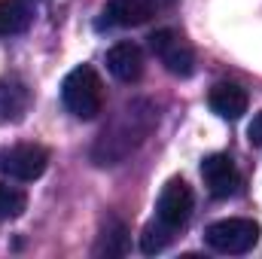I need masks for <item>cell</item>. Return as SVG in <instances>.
Returning a JSON list of instances; mask_svg holds the SVG:
<instances>
[{
    "instance_id": "8",
    "label": "cell",
    "mask_w": 262,
    "mask_h": 259,
    "mask_svg": "<svg viewBox=\"0 0 262 259\" xmlns=\"http://www.w3.org/2000/svg\"><path fill=\"white\" fill-rule=\"evenodd\" d=\"M201 180L213 198H232L241 189V171L226 153H210L201 162Z\"/></svg>"
},
{
    "instance_id": "14",
    "label": "cell",
    "mask_w": 262,
    "mask_h": 259,
    "mask_svg": "<svg viewBox=\"0 0 262 259\" xmlns=\"http://www.w3.org/2000/svg\"><path fill=\"white\" fill-rule=\"evenodd\" d=\"M25 207H28V195L21 192L18 186L0 183V217H3V220H15V217H21Z\"/></svg>"
},
{
    "instance_id": "7",
    "label": "cell",
    "mask_w": 262,
    "mask_h": 259,
    "mask_svg": "<svg viewBox=\"0 0 262 259\" xmlns=\"http://www.w3.org/2000/svg\"><path fill=\"white\" fill-rule=\"evenodd\" d=\"M177 0H110L101 12V28H137L168 12Z\"/></svg>"
},
{
    "instance_id": "11",
    "label": "cell",
    "mask_w": 262,
    "mask_h": 259,
    "mask_svg": "<svg viewBox=\"0 0 262 259\" xmlns=\"http://www.w3.org/2000/svg\"><path fill=\"white\" fill-rule=\"evenodd\" d=\"M34 21V9L28 0H0V37L25 34Z\"/></svg>"
},
{
    "instance_id": "2",
    "label": "cell",
    "mask_w": 262,
    "mask_h": 259,
    "mask_svg": "<svg viewBox=\"0 0 262 259\" xmlns=\"http://www.w3.org/2000/svg\"><path fill=\"white\" fill-rule=\"evenodd\" d=\"M61 101L76 119H95L104 110V82L92 64L73 67L61 82Z\"/></svg>"
},
{
    "instance_id": "4",
    "label": "cell",
    "mask_w": 262,
    "mask_h": 259,
    "mask_svg": "<svg viewBox=\"0 0 262 259\" xmlns=\"http://www.w3.org/2000/svg\"><path fill=\"white\" fill-rule=\"evenodd\" d=\"M149 52L159 58V64L168 73L186 79L195 73V49L189 46V40L174 31V28H159L149 34Z\"/></svg>"
},
{
    "instance_id": "5",
    "label": "cell",
    "mask_w": 262,
    "mask_h": 259,
    "mask_svg": "<svg viewBox=\"0 0 262 259\" xmlns=\"http://www.w3.org/2000/svg\"><path fill=\"white\" fill-rule=\"evenodd\" d=\"M192 207H195V195L189 189V183L180 177H171L162 186V195L156 201V223L165 226L168 232H180L189 223Z\"/></svg>"
},
{
    "instance_id": "10",
    "label": "cell",
    "mask_w": 262,
    "mask_h": 259,
    "mask_svg": "<svg viewBox=\"0 0 262 259\" xmlns=\"http://www.w3.org/2000/svg\"><path fill=\"white\" fill-rule=\"evenodd\" d=\"M107 70L119 82H137L143 76V52L137 43H116L107 49Z\"/></svg>"
},
{
    "instance_id": "13",
    "label": "cell",
    "mask_w": 262,
    "mask_h": 259,
    "mask_svg": "<svg viewBox=\"0 0 262 259\" xmlns=\"http://www.w3.org/2000/svg\"><path fill=\"white\" fill-rule=\"evenodd\" d=\"M28 110V89L21 82H0V119H21Z\"/></svg>"
},
{
    "instance_id": "16",
    "label": "cell",
    "mask_w": 262,
    "mask_h": 259,
    "mask_svg": "<svg viewBox=\"0 0 262 259\" xmlns=\"http://www.w3.org/2000/svg\"><path fill=\"white\" fill-rule=\"evenodd\" d=\"M247 137H250L253 146H262V113L253 116V122H250V128H247Z\"/></svg>"
},
{
    "instance_id": "3",
    "label": "cell",
    "mask_w": 262,
    "mask_h": 259,
    "mask_svg": "<svg viewBox=\"0 0 262 259\" xmlns=\"http://www.w3.org/2000/svg\"><path fill=\"white\" fill-rule=\"evenodd\" d=\"M259 223L256 220H247V217H229V220H220V223H210L204 229V244L216 253H226V256H241V253H250L256 244H259Z\"/></svg>"
},
{
    "instance_id": "15",
    "label": "cell",
    "mask_w": 262,
    "mask_h": 259,
    "mask_svg": "<svg viewBox=\"0 0 262 259\" xmlns=\"http://www.w3.org/2000/svg\"><path fill=\"white\" fill-rule=\"evenodd\" d=\"M171 241H174V232H168V229L159 226V223H149V226L143 229V235H140V250H143V253H162Z\"/></svg>"
},
{
    "instance_id": "6",
    "label": "cell",
    "mask_w": 262,
    "mask_h": 259,
    "mask_svg": "<svg viewBox=\"0 0 262 259\" xmlns=\"http://www.w3.org/2000/svg\"><path fill=\"white\" fill-rule=\"evenodd\" d=\"M49 168V149L40 143H12L0 149V171L12 180L31 183Z\"/></svg>"
},
{
    "instance_id": "1",
    "label": "cell",
    "mask_w": 262,
    "mask_h": 259,
    "mask_svg": "<svg viewBox=\"0 0 262 259\" xmlns=\"http://www.w3.org/2000/svg\"><path fill=\"white\" fill-rule=\"evenodd\" d=\"M152 125H156V113H152L149 104H128L122 110L119 122L110 125V128H104V134L98 137L95 153H92L95 162L98 165H116V162H122L128 153H134L146 140V134L152 131Z\"/></svg>"
},
{
    "instance_id": "12",
    "label": "cell",
    "mask_w": 262,
    "mask_h": 259,
    "mask_svg": "<svg viewBox=\"0 0 262 259\" xmlns=\"http://www.w3.org/2000/svg\"><path fill=\"white\" fill-rule=\"evenodd\" d=\"M128 250V229L122 220L110 217L98 235V244H95V256H122Z\"/></svg>"
},
{
    "instance_id": "9",
    "label": "cell",
    "mask_w": 262,
    "mask_h": 259,
    "mask_svg": "<svg viewBox=\"0 0 262 259\" xmlns=\"http://www.w3.org/2000/svg\"><path fill=\"white\" fill-rule=\"evenodd\" d=\"M207 104H210V110L220 119H232L235 122V119H241L247 113L250 98H247V92L238 82H216L210 89V95H207Z\"/></svg>"
}]
</instances>
